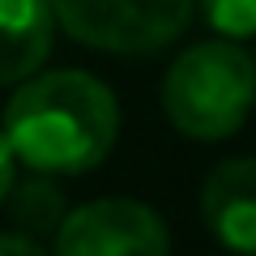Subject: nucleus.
Returning <instances> with one entry per match:
<instances>
[{
	"mask_svg": "<svg viewBox=\"0 0 256 256\" xmlns=\"http://www.w3.org/2000/svg\"><path fill=\"white\" fill-rule=\"evenodd\" d=\"M0 132L18 162L43 175H82L111 154L120 132V107L116 94L90 73H30L4 107Z\"/></svg>",
	"mask_w": 256,
	"mask_h": 256,
	"instance_id": "f257e3e1",
	"label": "nucleus"
},
{
	"mask_svg": "<svg viewBox=\"0 0 256 256\" xmlns=\"http://www.w3.org/2000/svg\"><path fill=\"white\" fill-rule=\"evenodd\" d=\"M256 102V60L235 43H196L175 56L162 82L166 120L192 141L239 132Z\"/></svg>",
	"mask_w": 256,
	"mask_h": 256,
	"instance_id": "f03ea898",
	"label": "nucleus"
},
{
	"mask_svg": "<svg viewBox=\"0 0 256 256\" xmlns=\"http://www.w3.org/2000/svg\"><path fill=\"white\" fill-rule=\"evenodd\" d=\"M68 34L111 56H154L188 30L192 0H47Z\"/></svg>",
	"mask_w": 256,
	"mask_h": 256,
	"instance_id": "7ed1b4c3",
	"label": "nucleus"
},
{
	"mask_svg": "<svg viewBox=\"0 0 256 256\" xmlns=\"http://www.w3.org/2000/svg\"><path fill=\"white\" fill-rule=\"evenodd\" d=\"M171 248L162 218L141 201H90L64 214L56 230L60 256H162Z\"/></svg>",
	"mask_w": 256,
	"mask_h": 256,
	"instance_id": "20e7f679",
	"label": "nucleus"
},
{
	"mask_svg": "<svg viewBox=\"0 0 256 256\" xmlns=\"http://www.w3.org/2000/svg\"><path fill=\"white\" fill-rule=\"evenodd\" d=\"M201 218L230 252H256V158L214 166L201 188Z\"/></svg>",
	"mask_w": 256,
	"mask_h": 256,
	"instance_id": "39448f33",
	"label": "nucleus"
},
{
	"mask_svg": "<svg viewBox=\"0 0 256 256\" xmlns=\"http://www.w3.org/2000/svg\"><path fill=\"white\" fill-rule=\"evenodd\" d=\"M56 13L47 0H0V86L38 73L52 52Z\"/></svg>",
	"mask_w": 256,
	"mask_h": 256,
	"instance_id": "423d86ee",
	"label": "nucleus"
},
{
	"mask_svg": "<svg viewBox=\"0 0 256 256\" xmlns=\"http://www.w3.org/2000/svg\"><path fill=\"white\" fill-rule=\"evenodd\" d=\"M4 201H9V214L13 222H18L22 235L30 239H43V235H56L64 222V196L56 184L47 180H26V184H9V192H4Z\"/></svg>",
	"mask_w": 256,
	"mask_h": 256,
	"instance_id": "0eeeda50",
	"label": "nucleus"
},
{
	"mask_svg": "<svg viewBox=\"0 0 256 256\" xmlns=\"http://www.w3.org/2000/svg\"><path fill=\"white\" fill-rule=\"evenodd\" d=\"M218 34L226 38H252L256 34V0H192Z\"/></svg>",
	"mask_w": 256,
	"mask_h": 256,
	"instance_id": "6e6552de",
	"label": "nucleus"
},
{
	"mask_svg": "<svg viewBox=\"0 0 256 256\" xmlns=\"http://www.w3.org/2000/svg\"><path fill=\"white\" fill-rule=\"evenodd\" d=\"M0 252L34 256V252H38V239H30V235H22V230H13V235H0Z\"/></svg>",
	"mask_w": 256,
	"mask_h": 256,
	"instance_id": "1a4fd4ad",
	"label": "nucleus"
},
{
	"mask_svg": "<svg viewBox=\"0 0 256 256\" xmlns=\"http://www.w3.org/2000/svg\"><path fill=\"white\" fill-rule=\"evenodd\" d=\"M13 150H9V141H4V132H0V205H4V192H9V184H13Z\"/></svg>",
	"mask_w": 256,
	"mask_h": 256,
	"instance_id": "9d476101",
	"label": "nucleus"
}]
</instances>
